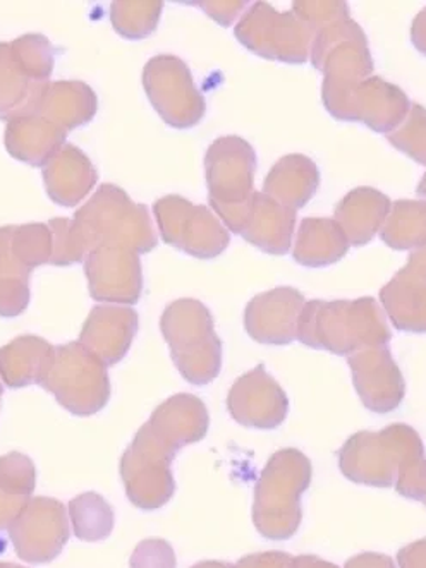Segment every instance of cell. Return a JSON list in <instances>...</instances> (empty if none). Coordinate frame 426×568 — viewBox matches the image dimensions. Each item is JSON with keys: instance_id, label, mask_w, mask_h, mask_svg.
Returning <instances> with one entry per match:
<instances>
[{"instance_id": "e0dca14e", "label": "cell", "mask_w": 426, "mask_h": 568, "mask_svg": "<svg viewBox=\"0 0 426 568\" xmlns=\"http://www.w3.org/2000/svg\"><path fill=\"white\" fill-rule=\"evenodd\" d=\"M149 426L169 447L180 452L205 438L210 426L209 410L196 395L178 394L153 410Z\"/></svg>"}, {"instance_id": "9c48e42d", "label": "cell", "mask_w": 426, "mask_h": 568, "mask_svg": "<svg viewBox=\"0 0 426 568\" xmlns=\"http://www.w3.org/2000/svg\"><path fill=\"white\" fill-rule=\"evenodd\" d=\"M153 215L164 243L194 258H215L224 253L231 241L227 229L206 206L193 205L175 194L156 200Z\"/></svg>"}, {"instance_id": "e575fe53", "label": "cell", "mask_w": 426, "mask_h": 568, "mask_svg": "<svg viewBox=\"0 0 426 568\" xmlns=\"http://www.w3.org/2000/svg\"><path fill=\"white\" fill-rule=\"evenodd\" d=\"M291 568H339L337 565L328 564L322 558L313 557V555H301V557L293 558Z\"/></svg>"}, {"instance_id": "484cf974", "label": "cell", "mask_w": 426, "mask_h": 568, "mask_svg": "<svg viewBox=\"0 0 426 568\" xmlns=\"http://www.w3.org/2000/svg\"><path fill=\"white\" fill-rule=\"evenodd\" d=\"M11 246L16 258L30 270L50 265L52 231L49 224L12 225Z\"/></svg>"}, {"instance_id": "52a82bcc", "label": "cell", "mask_w": 426, "mask_h": 568, "mask_svg": "<svg viewBox=\"0 0 426 568\" xmlns=\"http://www.w3.org/2000/svg\"><path fill=\"white\" fill-rule=\"evenodd\" d=\"M178 452L150 428L138 429L130 447L122 454L119 470L128 498L141 510H159L174 497L172 460Z\"/></svg>"}, {"instance_id": "f35d334b", "label": "cell", "mask_w": 426, "mask_h": 568, "mask_svg": "<svg viewBox=\"0 0 426 568\" xmlns=\"http://www.w3.org/2000/svg\"><path fill=\"white\" fill-rule=\"evenodd\" d=\"M422 501H423V504H425V505H426V495H425V498H423V500H422Z\"/></svg>"}, {"instance_id": "4316f807", "label": "cell", "mask_w": 426, "mask_h": 568, "mask_svg": "<svg viewBox=\"0 0 426 568\" xmlns=\"http://www.w3.org/2000/svg\"><path fill=\"white\" fill-rule=\"evenodd\" d=\"M49 227L52 231L53 241L50 265L71 266L77 265V263H84L88 256V247L73 219L58 216V219L50 220Z\"/></svg>"}, {"instance_id": "f1b7e54d", "label": "cell", "mask_w": 426, "mask_h": 568, "mask_svg": "<svg viewBox=\"0 0 426 568\" xmlns=\"http://www.w3.org/2000/svg\"><path fill=\"white\" fill-rule=\"evenodd\" d=\"M175 554L164 539H145L136 546L131 557V568H175Z\"/></svg>"}, {"instance_id": "cb8c5ba5", "label": "cell", "mask_w": 426, "mask_h": 568, "mask_svg": "<svg viewBox=\"0 0 426 568\" xmlns=\"http://www.w3.org/2000/svg\"><path fill=\"white\" fill-rule=\"evenodd\" d=\"M69 519L74 536L84 542H99L114 529V508L99 493H83L69 501Z\"/></svg>"}, {"instance_id": "2e32d148", "label": "cell", "mask_w": 426, "mask_h": 568, "mask_svg": "<svg viewBox=\"0 0 426 568\" xmlns=\"http://www.w3.org/2000/svg\"><path fill=\"white\" fill-rule=\"evenodd\" d=\"M47 194L55 205L74 209L92 193L99 174L95 165L77 144L65 143L42 171Z\"/></svg>"}, {"instance_id": "ac0fdd59", "label": "cell", "mask_w": 426, "mask_h": 568, "mask_svg": "<svg viewBox=\"0 0 426 568\" xmlns=\"http://www.w3.org/2000/svg\"><path fill=\"white\" fill-rule=\"evenodd\" d=\"M65 133L59 125L40 114L12 119L6 125L4 144L12 159L31 165L45 168L65 144Z\"/></svg>"}, {"instance_id": "9a60e30c", "label": "cell", "mask_w": 426, "mask_h": 568, "mask_svg": "<svg viewBox=\"0 0 426 568\" xmlns=\"http://www.w3.org/2000/svg\"><path fill=\"white\" fill-rule=\"evenodd\" d=\"M349 363L356 390L369 410L390 413L399 407L404 379L384 345L354 354Z\"/></svg>"}, {"instance_id": "30bf717a", "label": "cell", "mask_w": 426, "mask_h": 568, "mask_svg": "<svg viewBox=\"0 0 426 568\" xmlns=\"http://www.w3.org/2000/svg\"><path fill=\"white\" fill-rule=\"evenodd\" d=\"M256 156L252 144L240 136L213 141L205 156L210 205L217 212H234L252 200Z\"/></svg>"}, {"instance_id": "f546056e", "label": "cell", "mask_w": 426, "mask_h": 568, "mask_svg": "<svg viewBox=\"0 0 426 568\" xmlns=\"http://www.w3.org/2000/svg\"><path fill=\"white\" fill-rule=\"evenodd\" d=\"M293 557L282 551H265V554L247 555L241 558L236 568H291Z\"/></svg>"}, {"instance_id": "7c38bea8", "label": "cell", "mask_w": 426, "mask_h": 568, "mask_svg": "<svg viewBox=\"0 0 426 568\" xmlns=\"http://www.w3.org/2000/svg\"><path fill=\"white\" fill-rule=\"evenodd\" d=\"M90 296L97 303L131 306L143 292L140 254L121 246H99L84 260Z\"/></svg>"}, {"instance_id": "5b68a950", "label": "cell", "mask_w": 426, "mask_h": 568, "mask_svg": "<svg viewBox=\"0 0 426 568\" xmlns=\"http://www.w3.org/2000/svg\"><path fill=\"white\" fill-rule=\"evenodd\" d=\"M55 52L47 37L28 33L0 42V119L37 114L50 84Z\"/></svg>"}, {"instance_id": "6da1fadb", "label": "cell", "mask_w": 426, "mask_h": 568, "mask_svg": "<svg viewBox=\"0 0 426 568\" xmlns=\"http://www.w3.org/2000/svg\"><path fill=\"white\" fill-rule=\"evenodd\" d=\"M339 466L351 481L377 488L396 486L403 497L425 498V448L418 433L409 426L356 433L341 448Z\"/></svg>"}, {"instance_id": "d590c367", "label": "cell", "mask_w": 426, "mask_h": 568, "mask_svg": "<svg viewBox=\"0 0 426 568\" xmlns=\"http://www.w3.org/2000/svg\"><path fill=\"white\" fill-rule=\"evenodd\" d=\"M191 568H236L234 565L225 564V561H202V564L193 565Z\"/></svg>"}, {"instance_id": "836d02e7", "label": "cell", "mask_w": 426, "mask_h": 568, "mask_svg": "<svg viewBox=\"0 0 426 568\" xmlns=\"http://www.w3.org/2000/svg\"><path fill=\"white\" fill-rule=\"evenodd\" d=\"M344 568H396V565L385 555L363 554L351 558Z\"/></svg>"}, {"instance_id": "ffe728a7", "label": "cell", "mask_w": 426, "mask_h": 568, "mask_svg": "<svg viewBox=\"0 0 426 568\" xmlns=\"http://www.w3.org/2000/svg\"><path fill=\"white\" fill-rule=\"evenodd\" d=\"M53 347L45 338L21 335L0 347V378L9 388H24L42 382L52 363Z\"/></svg>"}, {"instance_id": "7402d4cb", "label": "cell", "mask_w": 426, "mask_h": 568, "mask_svg": "<svg viewBox=\"0 0 426 568\" xmlns=\"http://www.w3.org/2000/svg\"><path fill=\"white\" fill-rule=\"evenodd\" d=\"M290 288L260 294L247 304L244 326L250 337L260 344L284 345L296 338V316H286Z\"/></svg>"}, {"instance_id": "4dcf8cb0", "label": "cell", "mask_w": 426, "mask_h": 568, "mask_svg": "<svg viewBox=\"0 0 426 568\" xmlns=\"http://www.w3.org/2000/svg\"><path fill=\"white\" fill-rule=\"evenodd\" d=\"M196 6L222 27H229L241 14V11L247 8L246 2H199Z\"/></svg>"}, {"instance_id": "8d00e7d4", "label": "cell", "mask_w": 426, "mask_h": 568, "mask_svg": "<svg viewBox=\"0 0 426 568\" xmlns=\"http://www.w3.org/2000/svg\"><path fill=\"white\" fill-rule=\"evenodd\" d=\"M0 568H27L23 565L9 564V561H0Z\"/></svg>"}, {"instance_id": "44dd1931", "label": "cell", "mask_w": 426, "mask_h": 568, "mask_svg": "<svg viewBox=\"0 0 426 568\" xmlns=\"http://www.w3.org/2000/svg\"><path fill=\"white\" fill-rule=\"evenodd\" d=\"M293 225L294 213L286 216L284 206L266 194L255 193L244 213L240 235L266 253L284 254L290 250L286 235L293 232Z\"/></svg>"}, {"instance_id": "83f0119b", "label": "cell", "mask_w": 426, "mask_h": 568, "mask_svg": "<svg viewBox=\"0 0 426 568\" xmlns=\"http://www.w3.org/2000/svg\"><path fill=\"white\" fill-rule=\"evenodd\" d=\"M37 486V469L33 460L20 452L0 457V488L14 497L33 498Z\"/></svg>"}, {"instance_id": "277c9868", "label": "cell", "mask_w": 426, "mask_h": 568, "mask_svg": "<svg viewBox=\"0 0 426 568\" xmlns=\"http://www.w3.org/2000/svg\"><path fill=\"white\" fill-rule=\"evenodd\" d=\"M160 329L175 368L186 382L203 387L217 378L222 368V342L203 303L180 300L169 304L160 318Z\"/></svg>"}, {"instance_id": "1f68e13d", "label": "cell", "mask_w": 426, "mask_h": 568, "mask_svg": "<svg viewBox=\"0 0 426 568\" xmlns=\"http://www.w3.org/2000/svg\"><path fill=\"white\" fill-rule=\"evenodd\" d=\"M31 498L14 497L0 488V530L9 529Z\"/></svg>"}, {"instance_id": "8fae6325", "label": "cell", "mask_w": 426, "mask_h": 568, "mask_svg": "<svg viewBox=\"0 0 426 568\" xmlns=\"http://www.w3.org/2000/svg\"><path fill=\"white\" fill-rule=\"evenodd\" d=\"M8 530L16 555L28 564L55 560L71 535L65 505L49 497L31 498Z\"/></svg>"}, {"instance_id": "d6986e66", "label": "cell", "mask_w": 426, "mask_h": 568, "mask_svg": "<svg viewBox=\"0 0 426 568\" xmlns=\"http://www.w3.org/2000/svg\"><path fill=\"white\" fill-rule=\"evenodd\" d=\"M99 110V99L83 81H50L37 114L49 119L65 133L90 124Z\"/></svg>"}, {"instance_id": "ba28073f", "label": "cell", "mask_w": 426, "mask_h": 568, "mask_svg": "<svg viewBox=\"0 0 426 568\" xmlns=\"http://www.w3.org/2000/svg\"><path fill=\"white\" fill-rule=\"evenodd\" d=\"M143 88L156 114L174 130H190L205 115V99L194 87L190 68L171 53L155 55L146 62Z\"/></svg>"}, {"instance_id": "d4e9b609", "label": "cell", "mask_w": 426, "mask_h": 568, "mask_svg": "<svg viewBox=\"0 0 426 568\" xmlns=\"http://www.w3.org/2000/svg\"><path fill=\"white\" fill-rule=\"evenodd\" d=\"M164 4L162 2H124L118 0L111 4V23L122 39H149L159 27Z\"/></svg>"}, {"instance_id": "5bb4252c", "label": "cell", "mask_w": 426, "mask_h": 568, "mask_svg": "<svg viewBox=\"0 0 426 568\" xmlns=\"http://www.w3.org/2000/svg\"><path fill=\"white\" fill-rule=\"evenodd\" d=\"M136 332L138 313L133 307L100 304L90 311L78 342L109 368L126 357Z\"/></svg>"}, {"instance_id": "8992f818", "label": "cell", "mask_w": 426, "mask_h": 568, "mask_svg": "<svg viewBox=\"0 0 426 568\" xmlns=\"http://www.w3.org/2000/svg\"><path fill=\"white\" fill-rule=\"evenodd\" d=\"M40 387L74 416L100 413L111 400V378L105 364L88 353L80 342L55 345L52 363Z\"/></svg>"}, {"instance_id": "7a4b0ae2", "label": "cell", "mask_w": 426, "mask_h": 568, "mask_svg": "<svg viewBox=\"0 0 426 568\" xmlns=\"http://www.w3.org/2000/svg\"><path fill=\"white\" fill-rule=\"evenodd\" d=\"M312 481V464L296 448L275 452L260 474L253 523L260 535L274 541L293 538L300 529L301 495Z\"/></svg>"}, {"instance_id": "603a6c76", "label": "cell", "mask_w": 426, "mask_h": 568, "mask_svg": "<svg viewBox=\"0 0 426 568\" xmlns=\"http://www.w3.org/2000/svg\"><path fill=\"white\" fill-rule=\"evenodd\" d=\"M12 225L0 227V318H18L31 300L33 270L16 258L11 246Z\"/></svg>"}, {"instance_id": "4fadbf2b", "label": "cell", "mask_w": 426, "mask_h": 568, "mask_svg": "<svg viewBox=\"0 0 426 568\" xmlns=\"http://www.w3.org/2000/svg\"><path fill=\"white\" fill-rule=\"evenodd\" d=\"M227 409L246 428L274 429L286 419L290 400L265 368L256 366L229 390Z\"/></svg>"}, {"instance_id": "d6a6232c", "label": "cell", "mask_w": 426, "mask_h": 568, "mask_svg": "<svg viewBox=\"0 0 426 568\" xmlns=\"http://www.w3.org/2000/svg\"><path fill=\"white\" fill-rule=\"evenodd\" d=\"M397 561L400 568H426V539L400 549Z\"/></svg>"}, {"instance_id": "74e56055", "label": "cell", "mask_w": 426, "mask_h": 568, "mask_svg": "<svg viewBox=\"0 0 426 568\" xmlns=\"http://www.w3.org/2000/svg\"><path fill=\"white\" fill-rule=\"evenodd\" d=\"M2 394H4V388H2V383H0V400H2Z\"/></svg>"}, {"instance_id": "3957f363", "label": "cell", "mask_w": 426, "mask_h": 568, "mask_svg": "<svg viewBox=\"0 0 426 568\" xmlns=\"http://www.w3.org/2000/svg\"><path fill=\"white\" fill-rule=\"evenodd\" d=\"M73 222L88 253L99 246H121L145 254L159 244L149 209L115 184H102L74 213Z\"/></svg>"}]
</instances>
